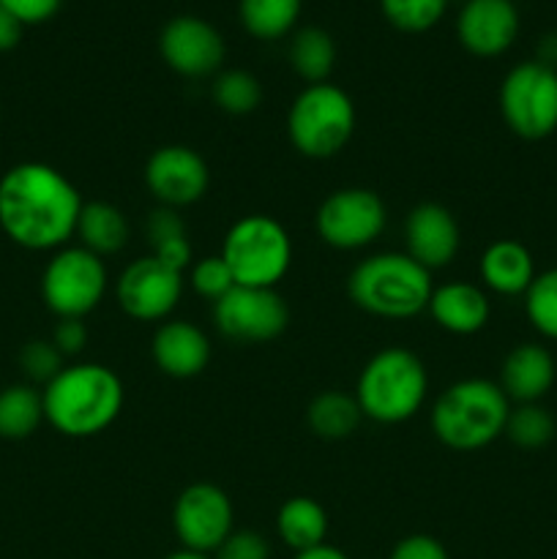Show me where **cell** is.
<instances>
[{
  "instance_id": "26",
  "label": "cell",
  "mask_w": 557,
  "mask_h": 559,
  "mask_svg": "<svg viewBox=\"0 0 557 559\" xmlns=\"http://www.w3.org/2000/svg\"><path fill=\"white\" fill-rule=\"evenodd\" d=\"M360 418L364 413H360L358 399L347 393L328 391L309 404V426L322 440H344L358 429Z\"/></svg>"
},
{
  "instance_id": "28",
  "label": "cell",
  "mask_w": 557,
  "mask_h": 559,
  "mask_svg": "<svg viewBox=\"0 0 557 559\" xmlns=\"http://www.w3.org/2000/svg\"><path fill=\"white\" fill-rule=\"evenodd\" d=\"M506 437L524 451H538L555 437V418L541 404H517L508 413Z\"/></svg>"
},
{
  "instance_id": "20",
  "label": "cell",
  "mask_w": 557,
  "mask_h": 559,
  "mask_svg": "<svg viewBox=\"0 0 557 559\" xmlns=\"http://www.w3.org/2000/svg\"><path fill=\"white\" fill-rule=\"evenodd\" d=\"M429 314L435 317L442 331L453 333V336H473L486 328L491 306L484 289L475 287V284L451 282L435 287L429 300Z\"/></svg>"
},
{
  "instance_id": "40",
  "label": "cell",
  "mask_w": 557,
  "mask_h": 559,
  "mask_svg": "<svg viewBox=\"0 0 557 559\" xmlns=\"http://www.w3.org/2000/svg\"><path fill=\"white\" fill-rule=\"evenodd\" d=\"M538 63L549 66L557 71V31L546 33L538 44Z\"/></svg>"
},
{
  "instance_id": "2",
  "label": "cell",
  "mask_w": 557,
  "mask_h": 559,
  "mask_svg": "<svg viewBox=\"0 0 557 559\" xmlns=\"http://www.w3.org/2000/svg\"><path fill=\"white\" fill-rule=\"evenodd\" d=\"M44 420L71 440H87L118 420L126 391L120 377L102 364L63 366L42 391Z\"/></svg>"
},
{
  "instance_id": "30",
  "label": "cell",
  "mask_w": 557,
  "mask_h": 559,
  "mask_svg": "<svg viewBox=\"0 0 557 559\" xmlns=\"http://www.w3.org/2000/svg\"><path fill=\"white\" fill-rule=\"evenodd\" d=\"M524 314L541 336L557 342V267L533 278L524 293Z\"/></svg>"
},
{
  "instance_id": "6",
  "label": "cell",
  "mask_w": 557,
  "mask_h": 559,
  "mask_svg": "<svg viewBox=\"0 0 557 559\" xmlns=\"http://www.w3.org/2000/svg\"><path fill=\"white\" fill-rule=\"evenodd\" d=\"M222 260L240 287L276 289L293 262V240L276 218L249 213L224 235Z\"/></svg>"
},
{
  "instance_id": "22",
  "label": "cell",
  "mask_w": 557,
  "mask_h": 559,
  "mask_svg": "<svg viewBox=\"0 0 557 559\" xmlns=\"http://www.w3.org/2000/svg\"><path fill=\"white\" fill-rule=\"evenodd\" d=\"M276 533L284 546L300 555L315 546H322L328 538V513L311 497H289L276 516Z\"/></svg>"
},
{
  "instance_id": "42",
  "label": "cell",
  "mask_w": 557,
  "mask_h": 559,
  "mask_svg": "<svg viewBox=\"0 0 557 559\" xmlns=\"http://www.w3.org/2000/svg\"><path fill=\"white\" fill-rule=\"evenodd\" d=\"M164 559H211V557H208V555H200V551L180 549V551H173V555H167Z\"/></svg>"
},
{
  "instance_id": "17",
  "label": "cell",
  "mask_w": 557,
  "mask_h": 559,
  "mask_svg": "<svg viewBox=\"0 0 557 559\" xmlns=\"http://www.w3.org/2000/svg\"><path fill=\"white\" fill-rule=\"evenodd\" d=\"M459 243H462L459 224L446 205L424 202L410 211L404 222V246L407 254L426 271L446 267L459 254Z\"/></svg>"
},
{
  "instance_id": "11",
  "label": "cell",
  "mask_w": 557,
  "mask_h": 559,
  "mask_svg": "<svg viewBox=\"0 0 557 559\" xmlns=\"http://www.w3.org/2000/svg\"><path fill=\"white\" fill-rule=\"evenodd\" d=\"M213 322L229 342L265 344L287 331L289 311L276 289L235 284L222 300L213 304Z\"/></svg>"
},
{
  "instance_id": "10",
  "label": "cell",
  "mask_w": 557,
  "mask_h": 559,
  "mask_svg": "<svg viewBox=\"0 0 557 559\" xmlns=\"http://www.w3.org/2000/svg\"><path fill=\"white\" fill-rule=\"evenodd\" d=\"M388 222L386 202L371 189H339L322 200L317 207V235L328 246L342 251L366 249L382 235Z\"/></svg>"
},
{
  "instance_id": "19",
  "label": "cell",
  "mask_w": 557,
  "mask_h": 559,
  "mask_svg": "<svg viewBox=\"0 0 557 559\" xmlns=\"http://www.w3.org/2000/svg\"><path fill=\"white\" fill-rule=\"evenodd\" d=\"M555 358L541 344L528 342L506 355L500 369V388L508 402L538 404L555 385Z\"/></svg>"
},
{
  "instance_id": "1",
  "label": "cell",
  "mask_w": 557,
  "mask_h": 559,
  "mask_svg": "<svg viewBox=\"0 0 557 559\" xmlns=\"http://www.w3.org/2000/svg\"><path fill=\"white\" fill-rule=\"evenodd\" d=\"M82 205L76 186L49 164L22 162L0 178V229L22 249H63L76 235Z\"/></svg>"
},
{
  "instance_id": "14",
  "label": "cell",
  "mask_w": 557,
  "mask_h": 559,
  "mask_svg": "<svg viewBox=\"0 0 557 559\" xmlns=\"http://www.w3.org/2000/svg\"><path fill=\"white\" fill-rule=\"evenodd\" d=\"M211 173L194 147L164 145L145 164V186L164 207L194 205L205 197Z\"/></svg>"
},
{
  "instance_id": "12",
  "label": "cell",
  "mask_w": 557,
  "mask_h": 559,
  "mask_svg": "<svg viewBox=\"0 0 557 559\" xmlns=\"http://www.w3.org/2000/svg\"><path fill=\"white\" fill-rule=\"evenodd\" d=\"M235 511L229 497L213 484H191L175 500L173 527L180 546L200 555H216L233 533Z\"/></svg>"
},
{
  "instance_id": "8",
  "label": "cell",
  "mask_w": 557,
  "mask_h": 559,
  "mask_svg": "<svg viewBox=\"0 0 557 559\" xmlns=\"http://www.w3.org/2000/svg\"><path fill=\"white\" fill-rule=\"evenodd\" d=\"M107 293L102 257L82 246H66L52 254L42 276V295L58 320H85Z\"/></svg>"
},
{
  "instance_id": "36",
  "label": "cell",
  "mask_w": 557,
  "mask_h": 559,
  "mask_svg": "<svg viewBox=\"0 0 557 559\" xmlns=\"http://www.w3.org/2000/svg\"><path fill=\"white\" fill-rule=\"evenodd\" d=\"M388 559H451L448 557L446 546L431 535H407L393 546L391 557Z\"/></svg>"
},
{
  "instance_id": "34",
  "label": "cell",
  "mask_w": 557,
  "mask_h": 559,
  "mask_svg": "<svg viewBox=\"0 0 557 559\" xmlns=\"http://www.w3.org/2000/svg\"><path fill=\"white\" fill-rule=\"evenodd\" d=\"M216 559H271V546L251 530H233L216 549Z\"/></svg>"
},
{
  "instance_id": "5",
  "label": "cell",
  "mask_w": 557,
  "mask_h": 559,
  "mask_svg": "<svg viewBox=\"0 0 557 559\" xmlns=\"http://www.w3.org/2000/svg\"><path fill=\"white\" fill-rule=\"evenodd\" d=\"M429 374L415 353L404 347H388L364 366L355 385L360 413L377 424H404L426 402Z\"/></svg>"
},
{
  "instance_id": "21",
  "label": "cell",
  "mask_w": 557,
  "mask_h": 559,
  "mask_svg": "<svg viewBox=\"0 0 557 559\" xmlns=\"http://www.w3.org/2000/svg\"><path fill=\"white\" fill-rule=\"evenodd\" d=\"M535 273V260L530 254V249L519 240L502 238L495 240L489 249L481 254V278H484L486 287L497 295H524L533 284Z\"/></svg>"
},
{
  "instance_id": "39",
  "label": "cell",
  "mask_w": 557,
  "mask_h": 559,
  "mask_svg": "<svg viewBox=\"0 0 557 559\" xmlns=\"http://www.w3.org/2000/svg\"><path fill=\"white\" fill-rule=\"evenodd\" d=\"M22 27L25 25L9 9L0 5V52H9V49H14L20 44Z\"/></svg>"
},
{
  "instance_id": "38",
  "label": "cell",
  "mask_w": 557,
  "mask_h": 559,
  "mask_svg": "<svg viewBox=\"0 0 557 559\" xmlns=\"http://www.w3.org/2000/svg\"><path fill=\"white\" fill-rule=\"evenodd\" d=\"M49 342L58 347V353L63 355V358H66V355L82 353V349H85V344H87L85 322H82V320H60Z\"/></svg>"
},
{
  "instance_id": "13",
  "label": "cell",
  "mask_w": 557,
  "mask_h": 559,
  "mask_svg": "<svg viewBox=\"0 0 557 559\" xmlns=\"http://www.w3.org/2000/svg\"><path fill=\"white\" fill-rule=\"evenodd\" d=\"M183 295V273L164 265L156 257H140L131 262L115 284L118 306L140 322L167 320Z\"/></svg>"
},
{
  "instance_id": "7",
  "label": "cell",
  "mask_w": 557,
  "mask_h": 559,
  "mask_svg": "<svg viewBox=\"0 0 557 559\" xmlns=\"http://www.w3.org/2000/svg\"><path fill=\"white\" fill-rule=\"evenodd\" d=\"M355 131V104L342 87L317 82L295 96L287 115V134L295 151L309 158H331Z\"/></svg>"
},
{
  "instance_id": "24",
  "label": "cell",
  "mask_w": 557,
  "mask_h": 559,
  "mask_svg": "<svg viewBox=\"0 0 557 559\" xmlns=\"http://www.w3.org/2000/svg\"><path fill=\"white\" fill-rule=\"evenodd\" d=\"M289 63L295 74L304 76L309 85L328 82L336 63V44L322 27H300L289 41Z\"/></svg>"
},
{
  "instance_id": "23",
  "label": "cell",
  "mask_w": 557,
  "mask_h": 559,
  "mask_svg": "<svg viewBox=\"0 0 557 559\" xmlns=\"http://www.w3.org/2000/svg\"><path fill=\"white\" fill-rule=\"evenodd\" d=\"M76 238L82 240V249L96 257L118 254L129 243V222L112 202H85L76 222Z\"/></svg>"
},
{
  "instance_id": "9",
  "label": "cell",
  "mask_w": 557,
  "mask_h": 559,
  "mask_svg": "<svg viewBox=\"0 0 557 559\" xmlns=\"http://www.w3.org/2000/svg\"><path fill=\"white\" fill-rule=\"evenodd\" d=\"M500 112L522 140H546L557 131V71L538 60L513 66L500 85Z\"/></svg>"
},
{
  "instance_id": "35",
  "label": "cell",
  "mask_w": 557,
  "mask_h": 559,
  "mask_svg": "<svg viewBox=\"0 0 557 559\" xmlns=\"http://www.w3.org/2000/svg\"><path fill=\"white\" fill-rule=\"evenodd\" d=\"M145 233H147V243H151V249H156V246L167 243V240L183 238L186 227L173 207H158V211L147 218Z\"/></svg>"
},
{
  "instance_id": "25",
  "label": "cell",
  "mask_w": 557,
  "mask_h": 559,
  "mask_svg": "<svg viewBox=\"0 0 557 559\" xmlns=\"http://www.w3.org/2000/svg\"><path fill=\"white\" fill-rule=\"evenodd\" d=\"M44 420V399L33 385H9L0 391V437L27 440Z\"/></svg>"
},
{
  "instance_id": "16",
  "label": "cell",
  "mask_w": 557,
  "mask_h": 559,
  "mask_svg": "<svg viewBox=\"0 0 557 559\" xmlns=\"http://www.w3.org/2000/svg\"><path fill=\"white\" fill-rule=\"evenodd\" d=\"M459 41L478 58H497L519 36V9L513 0H467L457 20Z\"/></svg>"
},
{
  "instance_id": "18",
  "label": "cell",
  "mask_w": 557,
  "mask_h": 559,
  "mask_svg": "<svg viewBox=\"0 0 557 559\" xmlns=\"http://www.w3.org/2000/svg\"><path fill=\"white\" fill-rule=\"evenodd\" d=\"M153 360L158 371L175 380H189L205 371L211 364V342L197 325L183 320H169L153 333Z\"/></svg>"
},
{
  "instance_id": "32",
  "label": "cell",
  "mask_w": 557,
  "mask_h": 559,
  "mask_svg": "<svg viewBox=\"0 0 557 559\" xmlns=\"http://www.w3.org/2000/svg\"><path fill=\"white\" fill-rule=\"evenodd\" d=\"M191 287L197 289V295L211 300V304L222 300L235 287V278L229 273L227 262L222 260V254L205 257V260H200L191 267Z\"/></svg>"
},
{
  "instance_id": "4",
  "label": "cell",
  "mask_w": 557,
  "mask_h": 559,
  "mask_svg": "<svg viewBox=\"0 0 557 559\" xmlns=\"http://www.w3.org/2000/svg\"><path fill=\"white\" fill-rule=\"evenodd\" d=\"M511 402L491 380H459L437 396L431 431L451 451H481L506 435Z\"/></svg>"
},
{
  "instance_id": "27",
  "label": "cell",
  "mask_w": 557,
  "mask_h": 559,
  "mask_svg": "<svg viewBox=\"0 0 557 559\" xmlns=\"http://www.w3.org/2000/svg\"><path fill=\"white\" fill-rule=\"evenodd\" d=\"M304 0H240V22L257 38H282L295 27Z\"/></svg>"
},
{
  "instance_id": "37",
  "label": "cell",
  "mask_w": 557,
  "mask_h": 559,
  "mask_svg": "<svg viewBox=\"0 0 557 559\" xmlns=\"http://www.w3.org/2000/svg\"><path fill=\"white\" fill-rule=\"evenodd\" d=\"M63 0H0L3 9H9L22 25H38V22L52 20L60 11Z\"/></svg>"
},
{
  "instance_id": "33",
  "label": "cell",
  "mask_w": 557,
  "mask_h": 559,
  "mask_svg": "<svg viewBox=\"0 0 557 559\" xmlns=\"http://www.w3.org/2000/svg\"><path fill=\"white\" fill-rule=\"evenodd\" d=\"M22 371L31 377L33 382H52L55 377L63 371V355L58 353L52 342H31L20 353Z\"/></svg>"
},
{
  "instance_id": "41",
  "label": "cell",
  "mask_w": 557,
  "mask_h": 559,
  "mask_svg": "<svg viewBox=\"0 0 557 559\" xmlns=\"http://www.w3.org/2000/svg\"><path fill=\"white\" fill-rule=\"evenodd\" d=\"M295 559H349L347 555H344L342 549H336V546H315V549L309 551H300V555H295Z\"/></svg>"
},
{
  "instance_id": "15",
  "label": "cell",
  "mask_w": 557,
  "mask_h": 559,
  "mask_svg": "<svg viewBox=\"0 0 557 559\" xmlns=\"http://www.w3.org/2000/svg\"><path fill=\"white\" fill-rule=\"evenodd\" d=\"M158 52L164 63L183 76H208L222 69L224 38L200 16H175L162 27Z\"/></svg>"
},
{
  "instance_id": "3",
  "label": "cell",
  "mask_w": 557,
  "mask_h": 559,
  "mask_svg": "<svg viewBox=\"0 0 557 559\" xmlns=\"http://www.w3.org/2000/svg\"><path fill=\"white\" fill-rule=\"evenodd\" d=\"M347 293L366 314L382 320H410L429 309L431 271L415 262L407 251L371 254L349 273Z\"/></svg>"
},
{
  "instance_id": "29",
  "label": "cell",
  "mask_w": 557,
  "mask_h": 559,
  "mask_svg": "<svg viewBox=\"0 0 557 559\" xmlns=\"http://www.w3.org/2000/svg\"><path fill=\"white\" fill-rule=\"evenodd\" d=\"M213 102L227 115H249L260 107L262 85L254 74L244 69L222 71L213 82Z\"/></svg>"
},
{
  "instance_id": "31",
  "label": "cell",
  "mask_w": 557,
  "mask_h": 559,
  "mask_svg": "<svg viewBox=\"0 0 557 559\" xmlns=\"http://www.w3.org/2000/svg\"><path fill=\"white\" fill-rule=\"evenodd\" d=\"M380 9L399 31L424 33L442 20L448 0H380Z\"/></svg>"
}]
</instances>
